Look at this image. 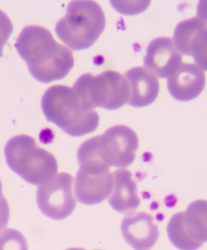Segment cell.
I'll list each match as a JSON object with an SVG mask.
<instances>
[{
    "mask_svg": "<svg viewBox=\"0 0 207 250\" xmlns=\"http://www.w3.org/2000/svg\"><path fill=\"white\" fill-rule=\"evenodd\" d=\"M15 47L33 78L41 83L64 79L74 66L72 51L58 43L51 33L41 26L23 28Z\"/></svg>",
    "mask_w": 207,
    "mask_h": 250,
    "instance_id": "6da1fadb",
    "label": "cell"
},
{
    "mask_svg": "<svg viewBox=\"0 0 207 250\" xmlns=\"http://www.w3.org/2000/svg\"><path fill=\"white\" fill-rule=\"evenodd\" d=\"M42 108L47 121L71 137L91 133L99 125L97 112L88 108L75 90L69 86L49 87L42 97Z\"/></svg>",
    "mask_w": 207,
    "mask_h": 250,
    "instance_id": "7a4b0ae2",
    "label": "cell"
},
{
    "mask_svg": "<svg viewBox=\"0 0 207 250\" xmlns=\"http://www.w3.org/2000/svg\"><path fill=\"white\" fill-rule=\"evenodd\" d=\"M105 28V17L97 2L71 1L67 14L57 23L58 38L73 50H84L97 41Z\"/></svg>",
    "mask_w": 207,
    "mask_h": 250,
    "instance_id": "3957f363",
    "label": "cell"
},
{
    "mask_svg": "<svg viewBox=\"0 0 207 250\" xmlns=\"http://www.w3.org/2000/svg\"><path fill=\"white\" fill-rule=\"evenodd\" d=\"M4 153L10 169L30 184L44 185L56 177V159L52 153L39 148L33 137H12L5 146Z\"/></svg>",
    "mask_w": 207,
    "mask_h": 250,
    "instance_id": "277c9868",
    "label": "cell"
},
{
    "mask_svg": "<svg viewBox=\"0 0 207 250\" xmlns=\"http://www.w3.org/2000/svg\"><path fill=\"white\" fill-rule=\"evenodd\" d=\"M77 158L79 169L75 179V194L78 201L95 205L104 201L112 192L113 174L97 150V137L84 142Z\"/></svg>",
    "mask_w": 207,
    "mask_h": 250,
    "instance_id": "5b68a950",
    "label": "cell"
},
{
    "mask_svg": "<svg viewBox=\"0 0 207 250\" xmlns=\"http://www.w3.org/2000/svg\"><path fill=\"white\" fill-rule=\"evenodd\" d=\"M88 108L116 110L129 102L131 90L126 77L107 70L98 75L83 74L72 87Z\"/></svg>",
    "mask_w": 207,
    "mask_h": 250,
    "instance_id": "8992f818",
    "label": "cell"
},
{
    "mask_svg": "<svg viewBox=\"0 0 207 250\" xmlns=\"http://www.w3.org/2000/svg\"><path fill=\"white\" fill-rule=\"evenodd\" d=\"M96 137L98 153L109 167L126 168L135 161L138 138L131 127L116 125Z\"/></svg>",
    "mask_w": 207,
    "mask_h": 250,
    "instance_id": "52a82bcc",
    "label": "cell"
},
{
    "mask_svg": "<svg viewBox=\"0 0 207 250\" xmlns=\"http://www.w3.org/2000/svg\"><path fill=\"white\" fill-rule=\"evenodd\" d=\"M72 176L61 173L54 179L40 186L37 194L38 207L42 213L52 220H63L75 210Z\"/></svg>",
    "mask_w": 207,
    "mask_h": 250,
    "instance_id": "ba28073f",
    "label": "cell"
},
{
    "mask_svg": "<svg viewBox=\"0 0 207 250\" xmlns=\"http://www.w3.org/2000/svg\"><path fill=\"white\" fill-rule=\"evenodd\" d=\"M173 44L180 54L193 57L196 65L207 70V23L196 17L177 24Z\"/></svg>",
    "mask_w": 207,
    "mask_h": 250,
    "instance_id": "9c48e42d",
    "label": "cell"
},
{
    "mask_svg": "<svg viewBox=\"0 0 207 250\" xmlns=\"http://www.w3.org/2000/svg\"><path fill=\"white\" fill-rule=\"evenodd\" d=\"M182 64V54L168 37L156 38L147 46L145 67L159 78L168 79Z\"/></svg>",
    "mask_w": 207,
    "mask_h": 250,
    "instance_id": "30bf717a",
    "label": "cell"
},
{
    "mask_svg": "<svg viewBox=\"0 0 207 250\" xmlns=\"http://www.w3.org/2000/svg\"><path fill=\"white\" fill-rule=\"evenodd\" d=\"M206 76L202 69L195 64L182 63L168 79V88L175 100L188 102L203 92Z\"/></svg>",
    "mask_w": 207,
    "mask_h": 250,
    "instance_id": "8fae6325",
    "label": "cell"
},
{
    "mask_svg": "<svg viewBox=\"0 0 207 250\" xmlns=\"http://www.w3.org/2000/svg\"><path fill=\"white\" fill-rule=\"evenodd\" d=\"M121 229L126 242L135 250H147L153 247L160 235L153 218L145 212L126 216L121 223Z\"/></svg>",
    "mask_w": 207,
    "mask_h": 250,
    "instance_id": "7c38bea8",
    "label": "cell"
},
{
    "mask_svg": "<svg viewBox=\"0 0 207 250\" xmlns=\"http://www.w3.org/2000/svg\"><path fill=\"white\" fill-rule=\"evenodd\" d=\"M125 77L131 90L129 104L134 107H143L155 102L160 84L153 72L145 66H138L126 72Z\"/></svg>",
    "mask_w": 207,
    "mask_h": 250,
    "instance_id": "4fadbf2b",
    "label": "cell"
},
{
    "mask_svg": "<svg viewBox=\"0 0 207 250\" xmlns=\"http://www.w3.org/2000/svg\"><path fill=\"white\" fill-rule=\"evenodd\" d=\"M112 192L110 204L120 213L131 215L139 207L140 199L137 191V184L132 174L127 169H117L113 173Z\"/></svg>",
    "mask_w": 207,
    "mask_h": 250,
    "instance_id": "5bb4252c",
    "label": "cell"
},
{
    "mask_svg": "<svg viewBox=\"0 0 207 250\" xmlns=\"http://www.w3.org/2000/svg\"><path fill=\"white\" fill-rule=\"evenodd\" d=\"M184 229L192 241L199 246L207 241V201L197 200L182 214Z\"/></svg>",
    "mask_w": 207,
    "mask_h": 250,
    "instance_id": "9a60e30c",
    "label": "cell"
},
{
    "mask_svg": "<svg viewBox=\"0 0 207 250\" xmlns=\"http://www.w3.org/2000/svg\"><path fill=\"white\" fill-rule=\"evenodd\" d=\"M183 212L175 214L169 223H168L167 231H168L169 240L177 249L181 250H197L201 246L191 240L184 229L182 220Z\"/></svg>",
    "mask_w": 207,
    "mask_h": 250,
    "instance_id": "2e32d148",
    "label": "cell"
},
{
    "mask_svg": "<svg viewBox=\"0 0 207 250\" xmlns=\"http://www.w3.org/2000/svg\"><path fill=\"white\" fill-rule=\"evenodd\" d=\"M0 250H28V245L21 232L7 229L0 233Z\"/></svg>",
    "mask_w": 207,
    "mask_h": 250,
    "instance_id": "e0dca14e",
    "label": "cell"
},
{
    "mask_svg": "<svg viewBox=\"0 0 207 250\" xmlns=\"http://www.w3.org/2000/svg\"><path fill=\"white\" fill-rule=\"evenodd\" d=\"M13 25L9 17L0 10V58L2 56L3 46L12 35Z\"/></svg>",
    "mask_w": 207,
    "mask_h": 250,
    "instance_id": "ac0fdd59",
    "label": "cell"
},
{
    "mask_svg": "<svg viewBox=\"0 0 207 250\" xmlns=\"http://www.w3.org/2000/svg\"><path fill=\"white\" fill-rule=\"evenodd\" d=\"M10 208L4 196L0 199V232L4 229L9 221Z\"/></svg>",
    "mask_w": 207,
    "mask_h": 250,
    "instance_id": "d6986e66",
    "label": "cell"
},
{
    "mask_svg": "<svg viewBox=\"0 0 207 250\" xmlns=\"http://www.w3.org/2000/svg\"><path fill=\"white\" fill-rule=\"evenodd\" d=\"M198 17L207 23V1H200L197 7Z\"/></svg>",
    "mask_w": 207,
    "mask_h": 250,
    "instance_id": "ffe728a7",
    "label": "cell"
},
{
    "mask_svg": "<svg viewBox=\"0 0 207 250\" xmlns=\"http://www.w3.org/2000/svg\"><path fill=\"white\" fill-rule=\"evenodd\" d=\"M3 195H2V183H1V181H0V199H2Z\"/></svg>",
    "mask_w": 207,
    "mask_h": 250,
    "instance_id": "44dd1931",
    "label": "cell"
},
{
    "mask_svg": "<svg viewBox=\"0 0 207 250\" xmlns=\"http://www.w3.org/2000/svg\"><path fill=\"white\" fill-rule=\"evenodd\" d=\"M83 250V249L73 248V249H69V250Z\"/></svg>",
    "mask_w": 207,
    "mask_h": 250,
    "instance_id": "7402d4cb",
    "label": "cell"
}]
</instances>
